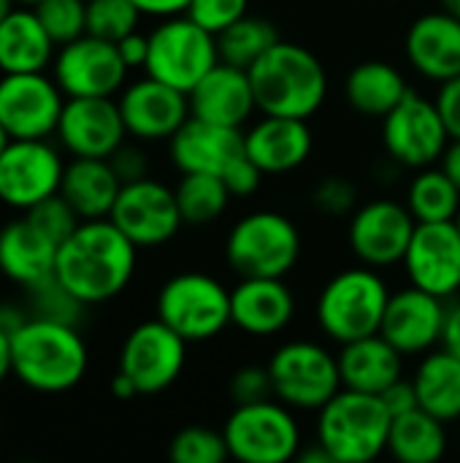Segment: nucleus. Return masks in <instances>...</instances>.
<instances>
[{"label": "nucleus", "instance_id": "1", "mask_svg": "<svg viewBox=\"0 0 460 463\" xmlns=\"http://www.w3.org/2000/svg\"><path fill=\"white\" fill-rule=\"evenodd\" d=\"M138 247L108 220H81L57 247L54 277L87 307L122 296L136 274Z\"/></svg>", "mask_w": 460, "mask_h": 463}, {"label": "nucleus", "instance_id": "2", "mask_svg": "<svg viewBox=\"0 0 460 463\" xmlns=\"http://www.w3.org/2000/svg\"><path fill=\"white\" fill-rule=\"evenodd\" d=\"M247 71L260 114L312 119L328 98L325 65L301 43L279 38Z\"/></svg>", "mask_w": 460, "mask_h": 463}, {"label": "nucleus", "instance_id": "3", "mask_svg": "<svg viewBox=\"0 0 460 463\" xmlns=\"http://www.w3.org/2000/svg\"><path fill=\"white\" fill-rule=\"evenodd\" d=\"M14 377L33 393H68L89 366L87 345L76 326L33 317L11 336Z\"/></svg>", "mask_w": 460, "mask_h": 463}, {"label": "nucleus", "instance_id": "4", "mask_svg": "<svg viewBox=\"0 0 460 463\" xmlns=\"http://www.w3.org/2000/svg\"><path fill=\"white\" fill-rule=\"evenodd\" d=\"M393 415L374 393L342 388L317 410V442L333 463H369L388 450Z\"/></svg>", "mask_w": 460, "mask_h": 463}, {"label": "nucleus", "instance_id": "5", "mask_svg": "<svg viewBox=\"0 0 460 463\" xmlns=\"http://www.w3.org/2000/svg\"><path fill=\"white\" fill-rule=\"evenodd\" d=\"M390 293L393 290L382 279L380 269L363 263L344 269L333 274L317 296V326L328 339L339 345L380 334Z\"/></svg>", "mask_w": 460, "mask_h": 463}, {"label": "nucleus", "instance_id": "6", "mask_svg": "<svg viewBox=\"0 0 460 463\" xmlns=\"http://www.w3.org/2000/svg\"><path fill=\"white\" fill-rule=\"evenodd\" d=\"M298 225L271 209L244 214L225 239V260L239 277H287L301 260Z\"/></svg>", "mask_w": 460, "mask_h": 463}, {"label": "nucleus", "instance_id": "7", "mask_svg": "<svg viewBox=\"0 0 460 463\" xmlns=\"http://www.w3.org/2000/svg\"><path fill=\"white\" fill-rule=\"evenodd\" d=\"M230 458L241 463L296 461L304 445L296 410L277 396L236 404L222 426Z\"/></svg>", "mask_w": 460, "mask_h": 463}, {"label": "nucleus", "instance_id": "8", "mask_svg": "<svg viewBox=\"0 0 460 463\" xmlns=\"http://www.w3.org/2000/svg\"><path fill=\"white\" fill-rule=\"evenodd\" d=\"M155 312L184 342H211L230 326V290L211 274L182 271L163 282Z\"/></svg>", "mask_w": 460, "mask_h": 463}, {"label": "nucleus", "instance_id": "9", "mask_svg": "<svg viewBox=\"0 0 460 463\" xmlns=\"http://www.w3.org/2000/svg\"><path fill=\"white\" fill-rule=\"evenodd\" d=\"M217 62V35L187 14L165 16L149 30V57L144 73L182 92H190Z\"/></svg>", "mask_w": 460, "mask_h": 463}, {"label": "nucleus", "instance_id": "10", "mask_svg": "<svg viewBox=\"0 0 460 463\" xmlns=\"http://www.w3.org/2000/svg\"><path fill=\"white\" fill-rule=\"evenodd\" d=\"M274 396L293 410L317 412L342 391L339 358L309 339H293L274 350L268 361Z\"/></svg>", "mask_w": 460, "mask_h": 463}, {"label": "nucleus", "instance_id": "11", "mask_svg": "<svg viewBox=\"0 0 460 463\" xmlns=\"http://www.w3.org/2000/svg\"><path fill=\"white\" fill-rule=\"evenodd\" d=\"M65 160L52 138H11L0 152V203L11 212H30L60 193Z\"/></svg>", "mask_w": 460, "mask_h": 463}, {"label": "nucleus", "instance_id": "12", "mask_svg": "<svg viewBox=\"0 0 460 463\" xmlns=\"http://www.w3.org/2000/svg\"><path fill=\"white\" fill-rule=\"evenodd\" d=\"M49 73L65 98H117L127 84L130 68L114 41L84 33L57 46Z\"/></svg>", "mask_w": 460, "mask_h": 463}, {"label": "nucleus", "instance_id": "13", "mask_svg": "<svg viewBox=\"0 0 460 463\" xmlns=\"http://www.w3.org/2000/svg\"><path fill=\"white\" fill-rule=\"evenodd\" d=\"M450 144V133L437 100L409 90L407 98L382 117V146L404 168L437 165Z\"/></svg>", "mask_w": 460, "mask_h": 463}, {"label": "nucleus", "instance_id": "14", "mask_svg": "<svg viewBox=\"0 0 460 463\" xmlns=\"http://www.w3.org/2000/svg\"><path fill=\"white\" fill-rule=\"evenodd\" d=\"M187 345L160 317L138 323L122 342L119 372L133 380L138 396L168 391L184 372Z\"/></svg>", "mask_w": 460, "mask_h": 463}, {"label": "nucleus", "instance_id": "15", "mask_svg": "<svg viewBox=\"0 0 460 463\" xmlns=\"http://www.w3.org/2000/svg\"><path fill=\"white\" fill-rule=\"evenodd\" d=\"M108 220L138 250L168 244L184 225L176 203V190L152 176L122 184Z\"/></svg>", "mask_w": 460, "mask_h": 463}, {"label": "nucleus", "instance_id": "16", "mask_svg": "<svg viewBox=\"0 0 460 463\" xmlns=\"http://www.w3.org/2000/svg\"><path fill=\"white\" fill-rule=\"evenodd\" d=\"M65 100V92L46 71L0 73V125L11 138H52Z\"/></svg>", "mask_w": 460, "mask_h": 463}, {"label": "nucleus", "instance_id": "17", "mask_svg": "<svg viewBox=\"0 0 460 463\" xmlns=\"http://www.w3.org/2000/svg\"><path fill=\"white\" fill-rule=\"evenodd\" d=\"M415 228L418 220L412 217L407 203L393 198H377L361 203L350 214L347 244L363 266L390 269L404 260Z\"/></svg>", "mask_w": 460, "mask_h": 463}, {"label": "nucleus", "instance_id": "18", "mask_svg": "<svg viewBox=\"0 0 460 463\" xmlns=\"http://www.w3.org/2000/svg\"><path fill=\"white\" fill-rule=\"evenodd\" d=\"M409 285L445 301L460 293V231L455 220L418 222L401 260Z\"/></svg>", "mask_w": 460, "mask_h": 463}, {"label": "nucleus", "instance_id": "19", "mask_svg": "<svg viewBox=\"0 0 460 463\" xmlns=\"http://www.w3.org/2000/svg\"><path fill=\"white\" fill-rule=\"evenodd\" d=\"M127 136L136 141H168L192 114L187 92L144 76L125 84L117 95Z\"/></svg>", "mask_w": 460, "mask_h": 463}, {"label": "nucleus", "instance_id": "20", "mask_svg": "<svg viewBox=\"0 0 460 463\" xmlns=\"http://www.w3.org/2000/svg\"><path fill=\"white\" fill-rule=\"evenodd\" d=\"M54 138L70 157L108 160L127 141L117 98H68Z\"/></svg>", "mask_w": 460, "mask_h": 463}, {"label": "nucleus", "instance_id": "21", "mask_svg": "<svg viewBox=\"0 0 460 463\" xmlns=\"http://www.w3.org/2000/svg\"><path fill=\"white\" fill-rule=\"evenodd\" d=\"M447 320V301L407 285L390 293L380 334L407 358V355H426L442 345Z\"/></svg>", "mask_w": 460, "mask_h": 463}, {"label": "nucleus", "instance_id": "22", "mask_svg": "<svg viewBox=\"0 0 460 463\" xmlns=\"http://www.w3.org/2000/svg\"><path fill=\"white\" fill-rule=\"evenodd\" d=\"M296 317V296L285 277H239L230 288V326L255 339L282 334Z\"/></svg>", "mask_w": 460, "mask_h": 463}, {"label": "nucleus", "instance_id": "23", "mask_svg": "<svg viewBox=\"0 0 460 463\" xmlns=\"http://www.w3.org/2000/svg\"><path fill=\"white\" fill-rule=\"evenodd\" d=\"M241 155H247L241 128H228L198 117H190L168 138V157L179 174L222 176Z\"/></svg>", "mask_w": 460, "mask_h": 463}, {"label": "nucleus", "instance_id": "24", "mask_svg": "<svg viewBox=\"0 0 460 463\" xmlns=\"http://www.w3.org/2000/svg\"><path fill=\"white\" fill-rule=\"evenodd\" d=\"M314 149L309 119L263 114L249 130H244L247 157L266 174L279 176L301 168Z\"/></svg>", "mask_w": 460, "mask_h": 463}, {"label": "nucleus", "instance_id": "25", "mask_svg": "<svg viewBox=\"0 0 460 463\" xmlns=\"http://www.w3.org/2000/svg\"><path fill=\"white\" fill-rule=\"evenodd\" d=\"M404 54L415 73L434 84L460 76V19L445 8L418 16L407 30Z\"/></svg>", "mask_w": 460, "mask_h": 463}, {"label": "nucleus", "instance_id": "26", "mask_svg": "<svg viewBox=\"0 0 460 463\" xmlns=\"http://www.w3.org/2000/svg\"><path fill=\"white\" fill-rule=\"evenodd\" d=\"M187 98L192 117L228 128H244L258 111L249 71L222 60L187 92Z\"/></svg>", "mask_w": 460, "mask_h": 463}, {"label": "nucleus", "instance_id": "27", "mask_svg": "<svg viewBox=\"0 0 460 463\" xmlns=\"http://www.w3.org/2000/svg\"><path fill=\"white\" fill-rule=\"evenodd\" d=\"M57 247L27 214H19L0 228V274L22 290H30L54 277Z\"/></svg>", "mask_w": 460, "mask_h": 463}, {"label": "nucleus", "instance_id": "28", "mask_svg": "<svg viewBox=\"0 0 460 463\" xmlns=\"http://www.w3.org/2000/svg\"><path fill=\"white\" fill-rule=\"evenodd\" d=\"M336 358H339L342 388L350 391L380 396L396 380L404 377V355L382 334H371L342 345V353Z\"/></svg>", "mask_w": 460, "mask_h": 463}, {"label": "nucleus", "instance_id": "29", "mask_svg": "<svg viewBox=\"0 0 460 463\" xmlns=\"http://www.w3.org/2000/svg\"><path fill=\"white\" fill-rule=\"evenodd\" d=\"M57 43L30 5H16L0 19V73L49 71Z\"/></svg>", "mask_w": 460, "mask_h": 463}, {"label": "nucleus", "instance_id": "30", "mask_svg": "<svg viewBox=\"0 0 460 463\" xmlns=\"http://www.w3.org/2000/svg\"><path fill=\"white\" fill-rule=\"evenodd\" d=\"M122 179L106 157H70L65 163L60 195L81 220H103L111 214Z\"/></svg>", "mask_w": 460, "mask_h": 463}, {"label": "nucleus", "instance_id": "31", "mask_svg": "<svg viewBox=\"0 0 460 463\" xmlns=\"http://www.w3.org/2000/svg\"><path fill=\"white\" fill-rule=\"evenodd\" d=\"M418 407L439 418L442 423H458L460 420V358L455 353L445 350L442 345L426 355H420V364L412 377Z\"/></svg>", "mask_w": 460, "mask_h": 463}, {"label": "nucleus", "instance_id": "32", "mask_svg": "<svg viewBox=\"0 0 460 463\" xmlns=\"http://www.w3.org/2000/svg\"><path fill=\"white\" fill-rule=\"evenodd\" d=\"M407 76L385 60H366L344 79V98L363 117L382 119L407 98Z\"/></svg>", "mask_w": 460, "mask_h": 463}, {"label": "nucleus", "instance_id": "33", "mask_svg": "<svg viewBox=\"0 0 460 463\" xmlns=\"http://www.w3.org/2000/svg\"><path fill=\"white\" fill-rule=\"evenodd\" d=\"M388 453L401 463H437L447 453V423L415 407L393 418Z\"/></svg>", "mask_w": 460, "mask_h": 463}, {"label": "nucleus", "instance_id": "34", "mask_svg": "<svg viewBox=\"0 0 460 463\" xmlns=\"http://www.w3.org/2000/svg\"><path fill=\"white\" fill-rule=\"evenodd\" d=\"M404 203L418 222H447L458 217L460 190L442 165H426L415 171Z\"/></svg>", "mask_w": 460, "mask_h": 463}, {"label": "nucleus", "instance_id": "35", "mask_svg": "<svg viewBox=\"0 0 460 463\" xmlns=\"http://www.w3.org/2000/svg\"><path fill=\"white\" fill-rule=\"evenodd\" d=\"M176 190V203L184 225H211L230 206V190L217 174H182Z\"/></svg>", "mask_w": 460, "mask_h": 463}, {"label": "nucleus", "instance_id": "36", "mask_svg": "<svg viewBox=\"0 0 460 463\" xmlns=\"http://www.w3.org/2000/svg\"><path fill=\"white\" fill-rule=\"evenodd\" d=\"M279 41L277 27L268 19L260 16H241L239 22H233L230 27H225L217 35V46H220V60L239 65V68H249L258 57H263L274 43Z\"/></svg>", "mask_w": 460, "mask_h": 463}, {"label": "nucleus", "instance_id": "37", "mask_svg": "<svg viewBox=\"0 0 460 463\" xmlns=\"http://www.w3.org/2000/svg\"><path fill=\"white\" fill-rule=\"evenodd\" d=\"M27 293V312L33 317H43V320H54V323H65V326H81L84 320V309L87 304L79 301L57 277H49L46 282L24 290Z\"/></svg>", "mask_w": 460, "mask_h": 463}, {"label": "nucleus", "instance_id": "38", "mask_svg": "<svg viewBox=\"0 0 460 463\" xmlns=\"http://www.w3.org/2000/svg\"><path fill=\"white\" fill-rule=\"evenodd\" d=\"M141 16L133 0H87V33L103 41H122L138 30Z\"/></svg>", "mask_w": 460, "mask_h": 463}, {"label": "nucleus", "instance_id": "39", "mask_svg": "<svg viewBox=\"0 0 460 463\" xmlns=\"http://www.w3.org/2000/svg\"><path fill=\"white\" fill-rule=\"evenodd\" d=\"M168 458L174 463H222L230 458L222 431L206 426H187L174 434L168 445Z\"/></svg>", "mask_w": 460, "mask_h": 463}, {"label": "nucleus", "instance_id": "40", "mask_svg": "<svg viewBox=\"0 0 460 463\" xmlns=\"http://www.w3.org/2000/svg\"><path fill=\"white\" fill-rule=\"evenodd\" d=\"M33 11L57 46L87 33V0H38Z\"/></svg>", "mask_w": 460, "mask_h": 463}, {"label": "nucleus", "instance_id": "41", "mask_svg": "<svg viewBox=\"0 0 460 463\" xmlns=\"http://www.w3.org/2000/svg\"><path fill=\"white\" fill-rule=\"evenodd\" d=\"M27 214V220L41 231V233H46L54 244H62L79 225H81V217L73 212V206L57 193V195H52V198H46V201H41V203H35L30 212H24Z\"/></svg>", "mask_w": 460, "mask_h": 463}, {"label": "nucleus", "instance_id": "42", "mask_svg": "<svg viewBox=\"0 0 460 463\" xmlns=\"http://www.w3.org/2000/svg\"><path fill=\"white\" fill-rule=\"evenodd\" d=\"M249 14V0H190L187 16L209 33L220 35L225 27Z\"/></svg>", "mask_w": 460, "mask_h": 463}, {"label": "nucleus", "instance_id": "43", "mask_svg": "<svg viewBox=\"0 0 460 463\" xmlns=\"http://www.w3.org/2000/svg\"><path fill=\"white\" fill-rule=\"evenodd\" d=\"M314 206L331 217H347L358 209V187L347 176H325L314 187Z\"/></svg>", "mask_w": 460, "mask_h": 463}, {"label": "nucleus", "instance_id": "44", "mask_svg": "<svg viewBox=\"0 0 460 463\" xmlns=\"http://www.w3.org/2000/svg\"><path fill=\"white\" fill-rule=\"evenodd\" d=\"M228 396L236 404H252L274 396V383L268 374V366H241L233 372L228 383Z\"/></svg>", "mask_w": 460, "mask_h": 463}, {"label": "nucleus", "instance_id": "45", "mask_svg": "<svg viewBox=\"0 0 460 463\" xmlns=\"http://www.w3.org/2000/svg\"><path fill=\"white\" fill-rule=\"evenodd\" d=\"M263 171L247 157V155H241L236 163H230V168L222 174V182H225V187L230 190V195L233 198H249V195H255L258 190H260V184H263Z\"/></svg>", "mask_w": 460, "mask_h": 463}, {"label": "nucleus", "instance_id": "46", "mask_svg": "<svg viewBox=\"0 0 460 463\" xmlns=\"http://www.w3.org/2000/svg\"><path fill=\"white\" fill-rule=\"evenodd\" d=\"M111 168L117 171V176L122 179V184L127 182H136V179H144L149 176V160H146V152L136 144H122L111 157H108Z\"/></svg>", "mask_w": 460, "mask_h": 463}, {"label": "nucleus", "instance_id": "47", "mask_svg": "<svg viewBox=\"0 0 460 463\" xmlns=\"http://www.w3.org/2000/svg\"><path fill=\"white\" fill-rule=\"evenodd\" d=\"M434 100H437V109L445 119L450 138H460V76L442 81Z\"/></svg>", "mask_w": 460, "mask_h": 463}, {"label": "nucleus", "instance_id": "48", "mask_svg": "<svg viewBox=\"0 0 460 463\" xmlns=\"http://www.w3.org/2000/svg\"><path fill=\"white\" fill-rule=\"evenodd\" d=\"M380 399L385 402V407H388V412L396 418V415H404V412H409V410H415L418 407V393H415V385H412V380H396L385 393H380Z\"/></svg>", "mask_w": 460, "mask_h": 463}, {"label": "nucleus", "instance_id": "49", "mask_svg": "<svg viewBox=\"0 0 460 463\" xmlns=\"http://www.w3.org/2000/svg\"><path fill=\"white\" fill-rule=\"evenodd\" d=\"M117 49L125 60V65L130 71L136 68H144L146 65V57H149V33H141V30H133L130 35H125L122 41H117Z\"/></svg>", "mask_w": 460, "mask_h": 463}, {"label": "nucleus", "instance_id": "50", "mask_svg": "<svg viewBox=\"0 0 460 463\" xmlns=\"http://www.w3.org/2000/svg\"><path fill=\"white\" fill-rule=\"evenodd\" d=\"M133 3L138 5L144 16H155V19L187 14V5H190V0H133Z\"/></svg>", "mask_w": 460, "mask_h": 463}, {"label": "nucleus", "instance_id": "51", "mask_svg": "<svg viewBox=\"0 0 460 463\" xmlns=\"http://www.w3.org/2000/svg\"><path fill=\"white\" fill-rule=\"evenodd\" d=\"M27 320H30L27 304H8V301H0V331H5L8 336H14Z\"/></svg>", "mask_w": 460, "mask_h": 463}, {"label": "nucleus", "instance_id": "52", "mask_svg": "<svg viewBox=\"0 0 460 463\" xmlns=\"http://www.w3.org/2000/svg\"><path fill=\"white\" fill-rule=\"evenodd\" d=\"M442 347L455 353L460 358V298L447 307V320H445V336H442Z\"/></svg>", "mask_w": 460, "mask_h": 463}, {"label": "nucleus", "instance_id": "53", "mask_svg": "<svg viewBox=\"0 0 460 463\" xmlns=\"http://www.w3.org/2000/svg\"><path fill=\"white\" fill-rule=\"evenodd\" d=\"M439 165L447 171V176L458 184L460 190V138H450V144H447V149H445Z\"/></svg>", "mask_w": 460, "mask_h": 463}, {"label": "nucleus", "instance_id": "54", "mask_svg": "<svg viewBox=\"0 0 460 463\" xmlns=\"http://www.w3.org/2000/svg\"><path fill=\"white\" fill-rule=\"evenodd\" d=\"M14 377V358H11V336L0 331V385Z\"/></svg>", "mask_w": 460, "mask_h": 463}, {"label": "nucleus", "instance_id": "55", "mask_svg": "<svg viewBox=\"0 0 460 463\" xmlns=\"http://www.w3.org/2000/svg\"><path fill=\"white\" fill-rule=\"evenodd\" d=\"M111 393H114V399H122V402H127V399H136V396H138V391H136L133 380H130V377H125L122 372H117V374H114V380H111Z\"/></svg>", "mask_w": 460, "mask_h": 463}, {"label": "nucleus", "instance_id": "56", "mask_svg": "<svg viewBox=\"0 0 460 463\" xmlns=\"http://www.w3.org/2000/svg\"><path fill=\"white\" fill-rule=\"evenodd\" d=\"M296 461H301V463H333V458H331V456H328V450H325V448H323V445H320V442L314 439V442H312V445H309L306 450H301V453H298V458H296Z\"/></svg>", "mask_w": 460, "mask_h": 463}, {"label": "nucleus", "instance_id": "57", "mask_svg": "<svg viewBox=\"0 0 460 463\" xmlns=\"http://www.w3.org/2000/svg\"><path fill=\"white\" fill-rule=\"evenodd\" d=\"M442 8L450 11L453 16H458L460 19V0H442Z\"/></svg>", "mask_w": 460, "mask_h": 463}, {"label": "nucleus", "instance_id": "58", "mask_svg": "<svg viewBox=\"0 0 460 463\" xmlns=\"http://www.w3.org/2000/svg\"><path fill=\"white\" fill-rule=\"evenodd\" d=\"M16 8V0H0V19H5Z\"/></svg>", "mask_w": 460, "mask_h": 463}, {"label": "nucleus", "instance_id": "59", "mask_svg": "<svg viewBox=\"0 0 460 463\" xmlns=\"http://www.w3.org/2000/svg\"><path fill=\"white\" fill-rule=\"evenodd\" d=\"M8 141H11V136H8V133H5V128L0 125V152L5 149V144H8Z\"/></svg>", "mask_w": 460, "mask_h": 463}, {"label": "nucleus", "instance_id": "60", "mask_svg": "<svg viewBox=\"0 0 460 463\" xmlns=\"http://www.w3.org/2000/svg\"><path fill=\"white\" fill-rule=\"evenodd\" d=\"M35 3H38V0H16V5H30V8H33Z\"/></svg>", "mask_w": 460, "mask_h": 463}, {"label": "nucleus", "instance_id": "61", "mask_svg": "<svg viewBox=\"0 0 460 463\" xmlns=\"http://www.w3.org/2000/svg\"><path fill=\"white\" fill-rule=\"evenodd\" d=\"M455 225H458V231H460V212H458V217H455Z\"/></svg>", "mask_w": 460, "mask_h": 463}, {"label": "nucleus", "instance_id": "62", "mask_svg": "<svg viewBox=\"0 0 460 463\" xmlns=\"http://www.w3.org/2000/svg\"><path fill=\"white\" fill-rule=\"evenodd\" d=\"M0 434H3V415H0Z\"/></svg>", "mask_w": 460, "mask_h": 463}]
</instances>
